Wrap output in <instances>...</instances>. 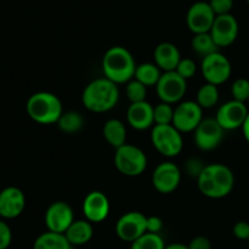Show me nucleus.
Here are the masks:
<instances>
[{"label":"nucleus","mask_w":249,"mask_h":249,"mask_svg":"<svg viewBox=\"0 0 249 249\" xmlns=\"http://www.w3.org/2000/svg\"><path fill=\"white\" fill-rule=\"evenodd\" d=\"M197 186L199 192L208 198H224L232 192L235 175L232 170L223 163L207 164L197 178Z\"/></svg>","instance_id":"nucleus-1"},{"label":"nucleus","mask_w":249,"mask_h":249,"mask_svg":"<svg viewBox=\"0 0 249 249\" xmlns=\"http://www.w3.org/2000/svg\"><path fill=\"white\" fill-rule=\"evenodd\" d=\"M118 101V85L107 78L92 80L83 90V106L94 113H105L111 111L117 106Z\"/></svg>","instance_id":"nucleus-2"},{"label":"nucleus","mask_w":249,"mask_h":249,"mask_svg":"<svg viewBox=\"0 0 249 249\" xmlns=\"http://www.w3.org/2000/svg\"><path fill=\"white\" fill-rule=\"evenodd\" d=\"M136 66L133 53L124 46H112L105 53L102 58L105 78L117 85L126 84L134 79Z\"/></svg>","instance_id":"nucleus-3"},{"label":"nucleus","mask_w":249,"mask_h":249,"mask_svg":"<svg viewBox=\"0 0 249 249\" xmlns=\"http://www.w3.org/2000/svg\"><path fill=\"white\" fill-rule=\"evenodd\" d=\"M26 109L29 118L44 125L57 123L63 113L60 97L49 91H38L31 95Z\"/></svg>","instance_id":"nucleus-4"},{"label":"nucleus","mask_w":249,"mask_h":249,"mask_svg":"<svg viewBox=\"0 0 249 249\" xmlns=\"http://www.w3.org/2000/svg\"><path fill=\"white\" fill-rule=\"evenodd\" d=\"M114 165L125 177H139L147 168V156L138 146L125 143L116 150Z\"/></svg>","instance_id":"nucleus-5"},{"label":"nucleus","mask_w":249,"mask_h":249,"mask_svg":"<svg viewBox=\"0 0 249 249\" xmlns=\"http://www.w3.org/2000/svg\"><path fill=\"white\" fill-rule=\"evenodd\" d=\"M151 142L160 155L168 158L177 157L184 148L181 133L173 124L153 125L151 131Z\"/></svg>","instance_id":"nucleus-6"},{"label":"nucleus","mask_w":249,"mask_h":249,"mask_svg":"<svg viewBox=\"0 0 249 249\" xmlns=\"http://www.w3.org/2000/svg\"><path fill=\"white\" fill-rule=\"evenodd\" d=\"M201 71L207 83L219 87L230 79L232 66L230 60L218 51L202 58Z\"/></svg>","instance_id":"nucleus-7"},{"label":"nucleus","mask_w":249,"mask_h":249,"mask_svg":"<svg viewBox=\"0 0 249 249\" xmlns=\"http://www.w3.org/2000/svg\"><path fill=\"white\" fill-rule=\"evenodd\" d=\"M156 90L162 102L169 105L180 104L187 91V80L180 77L175 71L164 72L156 85Z\"/></svg>","instance_id":"nucleus-8"},{"label":"nucleus","mask_w":249,"mask_h":249,"mask_svg":"<svg viewBox=\"0 0 249 249\" xmlns=\"http://www.w3.org/2000/svg\"><path fill=\"white\" fill-rule=\"evenodd\" d=\"M202 121L203 109L196 101H181L177 107H174L173 125L181 134L195 131Z\"/></svg>","instance_id":"nucleus-9"},{"label":"nucleus","mask_w":249,"mask_h":249,"mask_svg":"<svg viewBox=\"0 0 249 249\" xmlns=\"http://www.w3.org/2000/svg\"><path fill=\"white\" fill-rule=\"evenodd\" d=\"M44 220L48 231L65 235L66 231L74 221V213L67 202L56 201L48 207Z\"/></svg>","instance_id":"nucleus-10"},{"label":"nucleus","mask_w":249,"mask_h":249,"mask_svg":"<svg viewBox=\"0 0 249 249\" xmlns=\"http://www.w3.org/2000/svg\"><path fill=\"white\" fill-rule=\"evenodd\" d=\"M180 182H181V170L170 160L160 163L153 170L152 185L160 194H172L179 187Z\"/></svg>","instance_id":"nucleus-11"},{"label":"nucleus","mask_w":249,"mask_h":249,"mask_svg":"<svg viewBox=\"0 0 249 249\" xmlns=\"http://www.w3.org/2000/svg\"><path fill=\"white\" fill-rule=\"evenodd\" d=\"M147 216L141 212H128L118 219L116 233L124 242L133 243L146 233Z\"/></svg>","instance_id":"nucleus-12"},{"label":"nucleus","mask_w":249,"mask_h":249,"mask_svg":"<svg viewBox=\"0 0 249 249\" xmlns=\"http://www.w3.org/2000/svg\"><path fill=\"white\" fill-rule=\"evenodd\" d=\"M195 143L201 151H213L218 147L224 139V130L215 118H203L196 130L194 131Z\"/></svg>","instance_id":"nucleus-13"},{"label":"nucleus","mask_w":249,"mask_h":249,"mask_svg":"<svg viewBox=\"0 0 249 249\" xmlns=\"http://www.w3.org/2000/svg\"><path fill=\"white\" fill-rule=\"evenodd\" d=\"M216 15L207 1H196L190 6L186 14L187 28L194 34L209 33Z\"/></svg>","instance_id":"nucleus-14"},{"label":"nucleus","mask_w":249,"mask_h":249,"mask_svg":"<svg viewBox=\"0 0 249 249\" xmlns=\"http://www.w3.org/2000/svg\"><path fill=\"white\" fill-rule=\"evenodd\" d=\"M248 113L249 111L246 104L231 100L219 107L215 119L224 130H236L242 128Z\"/></svg>","instance_id":"nucleus-15"},{"label":"nucleus","mask_w":249,"mask_h":249,"mask_svg":"<svg viewBox=\"0 0 249 249\" xmlns=\"http://www.w3.org/2000/svg\"><path fill=\"white\" fill-rule=\"evenodd\" d=\"M238 31L240 27L237 19L232 14H229L216 16L209 33L220 49L232 45L237 39Z\"/></svg>","instance_id":"nucleus-16"},{"label":"nucleus","mask_w":249,"mask_h":249,"mask_svg":"<svg viewBox=\"0 0 249 249\" xmlns=\"http://www.w3.org/2000/svg\"><path fill=\"white\" fill-rule=\"evenodd\" d=\"M26 208V196L16 186L5 187L0 191V216L15 219L21 215Z\"/></svg>","instance_id":"nucleus-17"},{"label":"nucleus","mask_w":249,"mask_h":249,"mask_svg":"<svg viewBox=\"0 0 249 249\" xmlns=\"http://www.w3.org/2000/svg\"><path fill=\"white\" fill-rule=\"evenodd\" d=\"M109 209L108 197L101 191L89 192L83 201V214L91 224L104 221L108 216Z\"/></svg>","instance_id":"nucleus-18"},{"label":"nucleus","mask_w":249,"mask_h":249,"mask_svg":"<svg viewBox=\"0 0 249 249\" xmlns=\"http://www.w3.org/2000/svg\"><path fill=\"white\" fill-rule=\"evenodd\" d=\"M128 124L135 130H146L153 128V106L147 101L130 104L126 111Z\"/></svg>","instance_id":"nucleus-19"},{"label":"nucleus","mask_w":249,"mask_h":249,"mask_svg":"<svg viewBox=\"0 0 249 249\" xmlns=\"http://www.w3.org/2000/svg\"><path fill=\"white\" fill-rule=\"evenodd\" d=\"M153 58H155V63L158 66V68L164 73L173 72V71L177 70L178 65L182 57L175 44L169 43V41H163L155 48Z\"/></svg>","instance_id":"nucleus-20"},{"label":"nucleus","mask_w":249,"mask_h":249,"mask_svg":"<svg viewBox=\"0 0 249 249\" xmlns=\"http://www.w3.org/2000/svg\"><path fill=\"white\" fill-rule=\"evenodd\" d=\"M65 236L72 247L73 246H84L90 242L94 236V228H92V224L87 219L74 220L66 231Z\"/></svg>","instance_id":"nucleus-21"},{"label":"nucleus","mask_w":249,"mask_h":249,"mask_svg":"<svg viewBox=\"0 0 249 249\" xmlns=\"http://www.w3.org/2000/svg\"><path fill=\"white\" fill-rule=\"evenodd\" d=\"M102 135L105 140L113 148H119L126 143V128L125 124L116 118L108 119L104 124Z\"/></svg>","instance_id":"nucleus-22"},{"label":"nucleus","mask_w":249,"mask_h":249,"mask_svg":"<svg viewBox=\"0 0 249 249\" xmlns=\"http://www.w3.org/2000/svg\"><path fill=\"white\" fill-rule=\"evenodd\" d=\"M33 249H72L65 235L46 231L36 237Z\"/></svg>","instance_id":"nucleus-23"},{"label":"nucleus","mask_w":249,"mask_h":249,"mask_svg":"<svg viewBox=\"0 0 249 249\" xmlns=\"http://www.w3.org/2000/svg\"><path fill=\"white\" fill-rule=\"evenodd\" d=\"M162 71L158 68L155 62H145L136 66L134 79L139 80L147 88L156 87L158 80L162 77Z\"/></svg>","instance_id":"nucleus-24"},{"label":"nucleus","mask_w":249,"mask_h":249,"mask_svg":"<svg viewBox=\"0 0 249 249\" xmlns=\"http://www.w3.org/2000/svg\"><path fill=\"white\" fill-rule=\"evenodd\" d=\"M56 124H57L58 129L62 133L73 135V134L79 133L83 129V126H84V118H83V116L79 112H63L62 116L60 117V119H58Z\"/></svg>","instance_id":"nucleus-25"},{"label":"nucleus","mask_w":249,"mask_h":249,"mask_svg":"<svg viewBox=\"0 0 249 249\" xmlns=\"http://www.w3.org/2000/svg\"><path fill=\"white\" fill-rule=\"evenodd\" d=\"M191 46L194 49L195 53L202 58L207 57V56L212 55L214 53H218L219 46L214 41L213 36L211 33H201V34H194L192 38Z\"/></svg>","instance_id":"nucleus-26"},{"label":"nucleus","mask_w":249,"mask_h":249,"mask_svg":"<svg viewBox=\"0 0 249 249\" xmlns=\"http://www.w3.org/2000/svg\"><path fill=\"white\" fill-rule=\"evenodd\" d=\"M219 101V89L216 85L206 83L202 85L197 91L196 102L201 106L202 109L213 108Z\"/></svg>","instance_id":"nucleus-27"},{"label":"nucleus","mask_w":249,"mask_h":249,"mask_svg":"<svg viewBox=\"0 0 249 249\" xmlns=\"http://www.w3.org/2000/svg\"><path fill=\"white\" fill-rule=\"evenodd\" d=\"M165 243L158 233H148L141 236L131 243L130 249H164Z\"/></svg>","instance_id":"nucleus-28"},{"label":"nucleus","mask_w":249,"mask_h":249,"mask_svg":"<svg viewBox=\"0 0 249 249\" xmlns=\"http://www.w3.org/2000/svg\"><path fill=\"white\" fill-rule=\"evenodd\" d=\"M174 118V107L173 105L160 102L153 107V119L155 125H169L173 124Z\"/></svg>","instance_id":"nucleus-29"},{"label":"nucleus","mask_w":249,"mask_h":249,"mask_svg":"<svg viewBox=\"0 0 249 249\" xmlns=\"http://www.w3.org/2000/svg\"><path fill=\"white\" fill-rule=\"evenodd\" d=\"M125 94L130 104H138V102L146 101L147 96V87L136 79H131L126 83Z\"/></svg>","instance_id":"nucleus-30"},{"label":"nucleus","mask_w":249,"mask_h":249,"mask_svg":"<svg viewBox=\"0 0 249 249\" xmlns=\"http://www.w3.org/2000/svg\"><path fill=\"white\" fill-rule=\"evenodd\" d=\"M231 94H232L233 100L246 104L249 99V80L246 78H240L233 82L231 87Z\"/></svg>","instance_id":"nucleus-31"},{"label":"nucleus","mask_w":249,"mask_h":249,"mask_svg":"<svg viewBox=\"0 0 249 249\" xmlns=\"http://www.w3.org/2000/svg\"><path fill=\"white\" fill-rule=\"evenodd\" d=\"M175 72L180 75V77L184 78L185 80H189L196 74L197 72V65L192 58L184 57L180 60L179 65H178Z\"/></svg>","instance_id":"nucleus-32"},{"label":"nucleus","mask_w":249,"mask_h":249,"mask_svg":"<svg viewBox=\"0 0 249 249\" xmlns=\"http://www.w3.org/2000/svg\"><path fill=\"white\" fill-rule=\"evenodd\" d=\"M208 2L216 16L231 14L233 9V0H209Z\"/></svg>","instance_id":"nucleus-33"},{"label":"nucleus","mask_w":249,"mask_h":249,"mask_svg":"<svg viewBox=\"0 0 249 249\" xmlns=\"http://www.w3.org/2000/svg\"><path fill=\"white\" fill-rule=\"evenodd\" d=\"M12 242V232L5 221L0 220V249H7Z\"/></svg>","instance_id":"nucleus-34"},{"label":"nucleus","mask_w":249,"mask_h":249,"mask_svg":"<svg viewBox=\"0 0 249 249\" xmlns=\"http://www.w3.org/2000/svg\"><path fill=\"white\" fill-rule=\"evenodd\" d=\"M232 233L237 240L249 241V223L247 221H237L232 228Z\"/></svg>","instance_id":"nucleus-35"},{"label":"nucleus","mask_w":249,"mask_h":249,"mask_svg":"<svg viewBox=\"0 0 249 249\" xmlns=\"http://www.w3.org/2000/svg\"><path fill=\"white\" fill-rule=\"evenodd\" d=\"M163 229V220L160 216L151 215L147 216V220H146V232L148 233H158L162 231Z\"/></svg>","instance_id":"nucleus-36"},{"label":"nucleus","mask_w":249,"mask_h":249,"mask_svg":"<svg viewBox=\"0 0 249 249\" xmlns=\"http://www.w3.org/2000/svg\"><path fill=\"white\" fill-rule=\"evenodd\" d=\"M204 167H206V165H204L201 160H197V158H191V160H187L186 163V172L187 174L191 175V177H196L197 179Z\"/></svg>","instance_id":"nucleus-37"},{"label":"nucleus","mask_w":249,"mask_h":249,"mask_svg":"<svg viewBox=\"0 0 249 249\" xmlns=\"http://www.w3.org/2000/svg\"><path fill=\"white\" fill-rule=\"evenodd\" d=\"M189 249H212V242L206 236H197L187 245Z\"/></svg>","instance_id":"nucleus-38"},{"label":"nucleus","mask_w":249,"mask_h":249,"mask_svg":"<svg viewBox=\"0 0 249 249\" xmlns=\"http://www.w3.org/2000/svg\"><path fill=\"white\" fill-rule=\"evenodd\" d=\"M242 130H243V135H245V139L249 143V113H248L247 118H246L245 124L242 125Z\"/></svg>","instance_id":"nucleus-39"},{"label":"nucleus","mask_w":249,"mask_h":249,"mask_svg":"<svg viewBox=\"0 0 249 249\" xmlns=\"http://www.w3.org/2000/svg\"><path fill=\"white\" fill-rule=\"evenodd\" d=\"M164 249H189V247L182 243H172V245L165 246Z\"/></svg>","instance_id":"nucleus-40"},{"label":"nucleus","mask_w":249,"mask_h":249,"mask_svg":"<svg viewBox=\"0 0 249 249\" xmlns=\"http://www.w3.org/2000/svg\"><path fill=\"white\" fill-rule=\"evenodd\" d=\"M247 2H248V5H249V0H247Z\"/></svg>","instance_id":"nucleus-41"},{"label":"nucleus","mask_w":249,"mask_h":249,"mask_svg":"<svg viewBox=\"0 0 249 249\" xmlns=\"http://www.w3.org/2000/svg\"><path fill=\"white\" fill-rule=\"evenodd\" d=\"M248 104H249V99H248Z\"/></svg>","instance_id":"nucleus-42"},{"label":"nucleus","mask_w":249,"mask_h":249,"mask_svg":"<svg viewBox=\"0 0 249 249\" xmlns=\"http://www.w3.org/2000/svg\"><path fill=\"white\" fill-rule=\"evenodd\" d=\"M248 245H249V241H248Z\"/></svg>","instance_id":"nucleus-43"}]
</instances>
